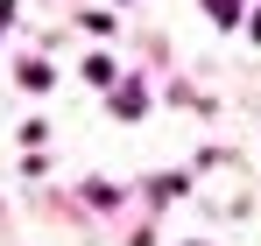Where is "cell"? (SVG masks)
I'll use <instances>...</instances> for the list:
<instances>
[{
    "label": "cell",
    "mask_w": 261,
    "mask_h": 246,
    "mask_svg": "<svg viewBox=\"0 0 261 246\" xmlns=\"http://www.w3.org/2000/svg\"><path fill=\"white\" fill-rule=\"evenodd\" d=\"M212 14H219V21H233V14H240V0H212Z\"/></svg>",
    "instance_id": "obj_1"
},
{
    "label": "cell",
    "mask_w": 261,
    "mask_h": 246,
    "mask_svg": "<svg viewBox=\"0 0 261 246\" xmlns=\"http://www.w3.org/2000/svg\"><path fill=\"white\" fill-rule=\"evenodd\" d=\"M7 14H14V0H0V28H7Z\"/></svg>",
    "instance_id": "obj_2"
},
{
    "label": "cell",
    "mask_w": 261,
    "mask_h": 246,
    "mask_svg": "<svg viewBox=\"0 0 261 246\" xmlns=\"http://www.w3.org/2000/svg\"><path fill=\"white\" fill-rule=\"evenodd\" d=\"M254 36H261V14H254Z\"/></svg>",
    "instance_id": "obj_3"
}]
</instances>
